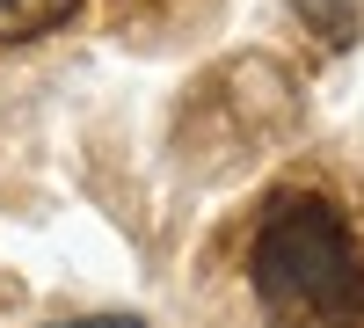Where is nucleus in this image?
Here are the masks:
<instances>
[{"instance_id":"obj_1","label":"nucleus","mask_w":364,"mask_h":328,"mask_svg":"<svg viewBox=\"0 0 364 328\" xmlns=\"http://www.w3.org/2000/svg\"><path fill=\"white\" fill-rule=\"evenodd\" d=\"M248 285L277 328H364V248L321 190H277L248 241Z\"/></svg>"},{"instance_id":"obj_2","label":"nucleus","mask_w":364,"mask_h":328,"mask_svg":"<svg viewBox=\"0 0 364 328\" xmlns=\"http://www.w3.org/2000/svg\"><path fill=\"white\" fill-rule=\"evenodd\" d=\"M80 0H0V44H37L51 29H66Z\"/></svg>"},{"instance_id":"obj_3","label":"nucleus","mask_w":364,"mask_h":328,"mask_svg":"<svg viewBox=\"0 0 364 328\" xmlns=\"http://www.w3.org/2000/svg\"><path fill=\"white\" fill-rule=\"evenodd\" d=\"M51 328H146L139 314H80V321H51Z\"/></svg>"}]
</instances>
